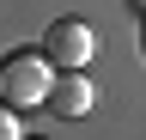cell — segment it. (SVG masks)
Instances as JSON below:
<instances>
[{
	"mask_svg": "<svg viewBox=\"0 0 146 140\" xmlns=\"http://www.w3.org/2000/svg\"><path fill=\"white\" fill-rule=\"evenodd\" d=\"M49 67H55V61L43 55V49H18V55H6V61H0V104H12V110L49 104V85H55Z\"/></svg>",
	"mask_w": 146,
	"mask_h": 140,
	"instance_id": "obj_1",
	"label": "cell"
},
{
	"mask_svg": "<svg viewBox=\"0 0 146 140\" xmlns=\"http://www.w3.org/2000/svg\"><path fill=\"white\" fill-rule=\"evenodd\" d=\"M43 55L55 67H85V61H98V31L85 19H55L49 37H43Z\"/></svg>",
	"mask_w": 146,
	"mask_h": 140,
	"instance_id": "obj_2",
	"label": "cell"
},
{
	"mask_svg": "<svg viewBox=\"0 0 146 140\" xmlns=\"http://www.w3.org/2000/svg\"><path fill=\"white\" fill-rule=\"evenodd\" d=\"M49 110L67 116V122H79V116L98 110V85L85 79V67H61V73H55V85H49Z\"/></svg>",
	"mask_w": 146,
	"mask_h": 140,
	"instance_id": "obj_3",
	"label": "cell"
},
{
	"mask_svg": "<svg viewBox=\"0 0 146 140\" xmlns=\"http://www.w3.org/2000/svg\"><path fill=\"white\" fill-rule=\"evenodd\" d=\"M0 140H25V134H18V110H12V104H0Z\"/></svg>",
	"mask_w": 146,
	"mask_h": 140,
	"instance_id": "obj_4",
	"label": "cell"
},
{
	"mask_svg": "<svg viewBox=\"0 0 146 140\" xmlns=\"http://www.w3.org/2000/svg\"><path fill=\"white\" fill-rule=\"evenodd\" d=\"M140 55H146V19H140Z\"/></svg>",
	"mask_w": 146,
	"mask_h": 140,
	"instance_id": "obj_5",
	"label": "cell"
},
{
	"mask_svg": "<svg viewBox=\"0 0 146 140\" xmlns=\"http://www.w3.org/2000/svg\"><path fill=\"white\" fill-rule=\"evenodd\" d=\"M140 6H146V0H140Z\"/></svg>",
	"mask_w": 146,
	"mask_h": 140,
	"instance_id": "obj_6",
	"label": "cell"
}]
</instances>
